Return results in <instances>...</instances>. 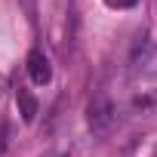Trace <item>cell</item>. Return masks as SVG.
<instances>
[{
	"instance_id": "obj_1",
	"label": "cell",
	"mask_w": 157,
	"mask_h": 157,
	"mask_svg": "<svg viewBox=\"0 0 157 157\" xmlns=\"http://www.w3.org/2000/svg\"><path fill=\"white\" fill-rule=\"evenodd\" d=\"M28 77H31L37 86H46L52 80V65H49V59H46V52L40 46H34L28 52Z\"/></svg>"
},
{
	"instance_id": "obj_4",
	"label": "cell",
	"mask_w": 157,
	"mask_h": 157,
	"mask_svg": "<svg viewBox=\"0 0 157 157\" xmlns=\"http://www.w3.org/2000/svg\"><path fill=\"white\" fill-rule=\"evenodd\" d=\"M16 99H19V108H22L25 123H31V120H34V114H37V102H34V96H31L28 90H19V93H16Z\"/></svg>"
},
{
	"instance_id": "obj_3",
	"label": "cell",
	"mask_w": 157,
	"mask_h": 157,
	"mask_svg": "<svg viewBox=\"0 0 157 157\" xmlns=\"http://www.w3.org/2000/svg\"><path fill=\"white\" fill-rule=\"evenodd\" d=\"M136 68L142 74H157V46H148L145 52L136 56Z\"/></svg>"
},
{
	"instance_id": "obj_2",
	"label": "cell",
	"mask_w": 157,
	"mask_h": 157,
	"mask_svg": "<svg viewBox=\"0 0 157 157\" xmlns=\"http://www.w3.org/2000/svg\"><path fill=\"white\" fill-rule=\"evenodd\" d=\"M111 123H114V105H111L105 96L93 99V102H90V129H93V132H105Z\"/></svg>"
},
{
	"instance_id": "obj_5",
	"label": "cell",
	"mask_w": 157,
	"mask_h": 157,
	"mask_svg": "<svg viewBox=\"0 0 157 157\" xmlns=\"http://www.w3.org/2000/svg\"><path fill=\"white\" fill-rule=\"evenodd\" d=\"M105 3H108L111 10H132L139 0H105Z\"/></svg>"
}]
</instances>
